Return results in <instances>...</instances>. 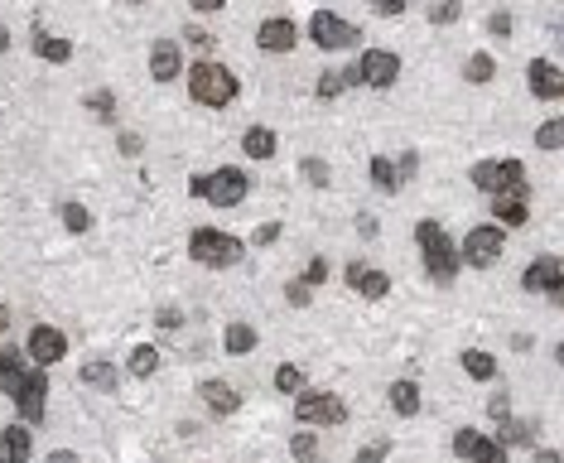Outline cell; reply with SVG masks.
Wrapping results in <instances>:
<instances>
[{"label":"cell","mask_w":564,"mask_h":463,"mask_svg":"<svg viewBox=\"0 0 564 463\" xmlns=\"http://www.w3.org/2000/svg\"><path fill=\"white\" fill-rule=\"evenodd\" d=\"M300 174H304L314 189H323V184H328V164H323V160H314V154H309V160H300Z\"/></svg>","instance_id":"32"},{"label":"cell","mask_w":564,"mask_h":463,"mask_svg":"<svg viewBox=\"0 0 564 463\" xmlns=\"http://www.w3.org/2000/svg\"><path fill=\"white\" fill-rule=\"evenodd\" d=\"M82 386H97V391H116V367L106 357H88L82 362Z\"/></svg>","instance_id":"19"},{"label":"cell","mask_w":564,"mask_h":463,"mask_svg":"<svg viewBox=\"0 0 564 463\" xmlns=\"http://www.w3.org/2000/svg\"><path fill=\"white\" fill-rule=\"evenodd\" d=\"M88 106H92V111H97V116H102V121H106V116H111V111H116V97H111V92H92V97H88Z\"/></svg>","instance_id":"38"},{"label":"cell","mask_w":564,"mask_h":463,"mask_svg":"<svg viewBox=\"0 0 564 463\" xmlns=\"http://www.w3.org/2000/svg\"><path fill=\"white\" fill-rule=\"evenodd\" d=\"M189 256L193 261H203V265H236L242 261V242L236 236H227V232H213V227H199L189 236Z\"/></svg>","instance_id":"4"},{"label":"cell","mask_w":564,"mask_h":463,"mask_svg":"<svg viewBox=\"0 0 564 463\" xmlns=\"http://www.w3.org/2000/svg\"><path fill=\"white\" fill-rule=\"evenodd\" d=\"M222 347H227L232 357H246L251 347H256V329H251V324H232L227 333H222Z\"/></svg>","instance_id":"21"},{"label":"cell","mask_w":564,"mask_h":463,"mask_svg":"<svg viewBox=\"0 0 564 463\" xmlns=\"http://www.w3.org/2000/svg\"><path fill=\"white\" fill-rule=\"evenodd\" d=\"M492 218H497L502 227H521V222L531 218L526 193H492Z\"/></svg>","instance_id":"17"},{"label":"cell","mask_w":564,"mask_h":463,"mask_svg":"<svg viewBox=\"0 0 564 463\" xmlns=\"http://www.w3.org/2000/svg\"><path fill=\"white\" fill-rule=\"evenodd\" d=\"M5 49H10V34H5V30H0V53H5Z\"/></svg>","instance_id":"53"},{"label":"cell","mask_w":564,"mask_h":463,"mask_svg":"<svg viewBox=\"0 0 564 463\" xmlns=\"http://www.w3.org/2000/svg\"><path fill=\"white\" fill-rule=\"evenodd\" d=\"M227 0H193V10H203V15H213V10H222Z\"/></svg>","instance_id":"49"},{"label":"cell","mask_w":564,"mask_h":463,"mask_svg":"<svg viewBox=\"0 0 564 463\" xmlns=\"http://www.w3.org/2000/svg\"><path fill=\"white\" fill-rule=\"evenodd\" d=\"M63 227L68 232H88L92 227V213L82 203H63Z\"/></svg>","instance_id":"30"},{"label":"cell","mask_w":564,"mask_h":463,"mask_svg":"<svg viewBox=\"0 0 564 463\" xmlns=\"http://www.w3.org/2000/svg\"><path fill=\"white\" fill-rule=\"evenodd\" d=\"M343 88H347L343 73H323V78H319V97H323V102H328V97H337Z\"/></svg>","instance_id":"37"},{"label":"cell","mask_w":564,"mask_h":463,"mask_svg":"<svg viewBox=\"0 0 564 463\" xmlns=\"http://www.w3.org/2000/svg\"><path fill=\"white\" fill-rule=\"evenodd\" d=\"M521 285H526L531 294H535V290H550V300L564 304V271H559V261H555V256H541L535 265H526Z\"/></svg>","instance_id":"11"},{"label":"cell","mask_w":564,"mask_h":463,"mask_svg":"<svg viewBox=\"0 0 564 463\" xmlns=\"http://www.w3.org/2000/svg\"><path fill=\"white\" fill-rule=\"evenodd\" d=\"M372 5L382 10V15H401V10H405V0H372Z\"/></svg>","instance_id":"47"},{"label":"cell","mask_w":564,"mask_h":463,"mask_svg":"<svg viewBox=\"0 0 564 463\" xmlns=\"http://www.w3.org/2000/svg\"><path fill=\"white\" fill-rule=\"evenodd\" d=\"M502 242H506V236H502V227H492V222H487V227H473L468 242H463V261L477 265V271H487V265L502 256Z\"/></svg>","instance_id":"7"},{"label":"cell","mask_w":564,"mask_h":463,"mask_svg":"<svg viewBox=\"0 0 564 463\" xmlns=\"http://www.w3.org/2000/svg\"><path fill=\"white\" fill-rule=\"evenodd\" d=\"M30 449H34V440H30V425H24V420L0 434V463H30Z\"/></svg>","instance_id":"16"},{"label":"cell","mask_w":564,"mask_h":463,"mask_svg":"<svg viewBox=\"0 0 564 463\" xmlns=\"http://www.w3.org/2000/svg\"><path fill=\"white\" fill-rule=\"evenodd\" d=\"M68 353V338L59 329H49V324H39V329H30V343H24V357L34 362V367H53Z\"/></svg>","instance_id":"8"},{"label":"cell","mask_w":564,"mask_h":463,"mask_svg":"<svg viewBox=\"0 0 564 463\" xmlns=\"http://www.w3.org/2000/svg\"><path fill=\"white\" fill-rule=\"evenodd\" d=\"M458 15H463L458 0H434V5H430V20H434V24H454Z\"/></svg>","instance_id":"31"},{"label":"cell","mask_w":564,"mask_h":463,"mask_svg":"<svg viewBox=\"0 0 564 463\" xmlns=\"http://www.w3.org/2000/svg\"><path fill=\"white\" fill-rule=\"evenodd\" d=\"M34 53H39V59H49V63H68V59H73V44H68V39H53V34H39Z\"/></svg>","instance_id":"22"},{"label":"cell","mask_w":564,"mask_h":463,"mask_svg":"<svg viewBox=\"0 0 564 463\" xmlns=\"http://www.w3.org/2000/svg\"><path fill=\"white\" fill-rule=\"evenodd\" d=\"M0 391L20 405L24 425H44V396H49V376L44 367H34L20 347H5L0 353Z\"/></svg>","instance_id":"1"},{"label":"cell","mask_w":564,"mask_h":463,"mask_svg":"<svg viewBox=\"0 0 564 463\" xmlns=\"http://www.w3.org/2000/svg\"><path fill=\"white\" fill-rule=\"evenodd\" d=\"M309 39H314V44L319 49H352V44H357V24H347V20H337L333 15V10H319V15L314 20H309Z\"/></svg>","instance_id":"6"},{"label":"cell","mask_w":564,"mask_h":463,"mask_svg":"<svg viewBox=\"0 0 564 463\" xmlns=\"http://www.w3.org/2000/svg\"><path fill=\"white\" fill-rule=\"evenodd\" d=\"M535 440V425H531V420H512V415H506L502 420V449H512V444H531Z\"/></svg>","instance_id":"23"},{"label":"cell","mask_w":564,"mask_h":463,"mask_svg":"<svg viewBox=\"0 0 564 463\" xmlns=\"http://www.w3.org/2000/svg\"><path fill=\"white\" fill-rule=\"evenodd\" d=\"M203 401H208V411H213V415H232L236 405H242V396H236L227 382H203Z\"/></svg>","instance_id":"18"},{"label":"cell","mask_w":564,"mask_h":463,"mask_svg":"<svg viewBox=\"0 0 564 463\" xmlns=\"http://www.w3.org/2000/svg\"><path fill=\"white\" fill-rule=\"evenodd\" d=\"M323 280H328V261L314 256V261H309V271H304V285H323Z\"/></svg>","instance_id":"39"},{"label":"cell","mask_w":564,"mask_h":463,"mask_svg":"<svg viewBox=\"0 0 564 463\" xmlns=\"http://www.w3.org/2000/svg\"><path fill=\"white\" fill-rule=\"evenodd\" d=\"M131 372L140 376V382L154 376V372H160V353H154V347H135V353H131Z\"/></svg>","instance_id":"28"},{"label":"cell","mask_w":564,"mask_h":463,"mask_svg":"<svg viewBox=\"0 0 564 463\" xmlns=\"http://www.w3.org/2000/svg\"><path fill=\"white\" fill-rule=\"evenodd\" d=\"M473 463H506V449L492 444V440H483V444L473 449Z\"/></svg>","instance_id":"35"},{"label":"cell","mask_w":564,"mask_h":463,"mask_svg":"<svg viewBox=\"0 0 564 463\" xmlns=\"http://www.w3.org/2000/svg\"><path fill=\"white\" fill-rule=\"evenodd\" d=\"M290 454L300 458V463H314V454H319V440H314V434H294V440H290Z\"/></svg>","instance_id":"33"},{"label":"cell","mask_w":564,"mask_h":463,"mask_svg":"<svg viewBox=\"0 0 564 463\" xmlns=\"http://www.w3.org/2000/svg\"><path fill=\"white\" fill-rule=\"evenodd\" d=\"M183 39H189V44L199 49V53H208V49H213V34H208V30H189Z\"/></svg>","instance_id":"44"},{"label":"cell","mask_w":564,"mask_h":463,"mask_svg":"<svg viewBox=\"0 0 564 463\" xmlns=\"http://www.w3.org/2000/svg\"><path fill=\"white\" fill-rule=\"evenodd\" d=\"M463 372H468L473 382H492V376H497V362L487 353H463Z\"/></svg>","instance_id":"25"},{"label":"cell","mask_w":564,"mask_h":463,"mask_svg":"<svg viewBox=\"0 0 564 463\" xmlns=\"http://www.w3.org/2000/svg\"><path fill=\"white\" fill-rule=\"evenodd\" d=\"M5 329H10V309L0 304V333H5Z\"/></svg>","instance_id":"52"},{"label":"cell","mask_w":564,"mask_h":463,"mask_svg":"<svg viewBox=\"0 0 564 463\" xmlns=\"http://www.w3.org/2000/svg\"><path fill=\"white\" fill-rule=\"evenodd\" d=\"M275 236H280V222H265V227H256V232H251V242H256V246H271Z\"/></svg>","instance_id":"42"},{"label":"cell","mask_w":564,"mask_h":463,"mask_svg":"<svg viewBox=\"0 0 564 463\" xmlns=\"http://www.w3.org/2000/svg\"><path fill=\"white\" fill-rule=\"evenodd\" d=\"M300 386H304V372L294 367V362H285V367H275V391H285V396H294Z\"/></svg>","instance_id":"29"},{"label":"cell","mask_w":564,"mask_h":463,"mask_svg":"<svg viewBox=\"0 0 564 463\" xmlns=\"http://www.w3.org/2000/svg\"><path fill=\"white\" fill-rule=\"evenodd\" d=\"M487 30L497 34V39H506V34H512V15H506V10H497V15L487 20Z\"/></svg>","instance_id":"43"},{"label":"cell","mask_w":564,"mask_h":463,"mask_svg":"<svg viewBox=\"0 0 564 463\" xmlns=\"http://www.w3.org/2000/svg\"><path fill=\"white\" fill-rule=\"evenodd\" d=\"M492 420H497V425L506 420V391H497V396H492Z\"/></svg>","instance_id":"48"},{"label":"cell","mask_w":564,"mask_h":463,"mask_svg":"<svg viewBox=\"0 0 564 463\" xmlns=\"http://www.w3.org/2000/svg\"><path fill=\"white\" fill-rule=\"evenodd\" d=\"M535 145H541V150H559V121H545L541 131H535Z\"/></svg>","instance_id":"36"},{"label":"cell","mask_w":564,"mask_h":463,"mask_svg":"<svg viewBox=\"0 0 564 463\" xmlns=\"http://www.w3.org/2000/svg\"><path fill=\"white\" fill-rule=\"evenodd\" d=\"M391 405H396V415H415L420 411V386L415 382H396V386H391Z\"/></svg>","instance_id":"24"},{"label":"cell","mask_w":564,"mask_h":463,"mask_svg":"<svg viewBox=\"0 0 564 463\" xmlns=\"http://www.w3.org/2000/svg\"><path fill=\"white\" fill-rule=\"evenodd\" d=\"M242 150L251 154V160H271V154H275V131H265V125H251V131L242 135Z\"/></svg>","instance_id":"20"},{"label":"cell","mask_w":564,"mask_h":463,"mask_svg":"<svg viewBox=\"0 0 564 463\" xmlns=\"http://www.w3.org/2000/svg\"><path fill=\"white\" fill-rule=\"evenodd\" d=\"M49 463H78V454H68V449H59V454H49Z\"/></svg>","instance_id":"50"},{"label":"cell","mask_w":564,"mask_h":463,"mask_svg":"<svg viewBox=\"0 0 564 463\" xmlns=\"http://www.w3.org/2000/svg\"><path fill=\"white\" fill-rule=\"evenodd\" d=\"M415 242H420V251H425V265H430V275L439 280V285H448V280L458 275V251H454V242H448V232L439 227V222H420L415 227Z\"/></svg>","instance_id":"2"},{"label":"cell","mask_w":564,"mask_h":463,"mask_svg":"<svg viewBox=\"0 0 564 463\" xmlns=\"http://www.w3.org/2000/svg\"><path fill=\"white\" fill-rule=\"evenodd\" d=\"M372 184L382 189V193H396V189H401V179H396V164L376 154V160H372Z\"/></svg>","instance_id":"27"},{"label":"cell","mask_w":564,"mask_h":463,"mask_svg":"<svg viewBox=\"0 0 564 463\" xmlns=\"http://www.w3.org/2000/svg\"><path fill=\"white\" fill-rule=\"evenodd\" d=\"M477 444H483V434H477V430H458V434H454V454H458V458H473Z\"/></svg>","instance_id":"34"},{"label":"cell","mask_w":564,"mask_h":463,"mask_svg":"<svg viewBox=\"0 0 564 463\" xmlns=\"http://www.w3.org/2000/svg\"><path fill=\"white\" fill-rule=\"evenodd\" d=\"M343 420H347V405L337 396H323V391L300 396V425H343Z\"/></svg>","instance_id":"10"},{"label":"cell","mask_w":564,"mask_h":463,"mask_svg":"<svg viewBox=\"0 0 564 463\" xmlns=\"http://www.w3.org/2000/svg\"><path fill=\"white\" fill-rule=\"evenodd\" d=\"M343 275H347V285L357 290V294H366V300H382V294L391 290V280L382 271H372V265H362V261H352Z\"/></svg>","instance_id":"14"},{"label":"cell","mask_w":564,"mask_h":463,"mask_svg":"<svg viewBox=\"0 0 564 463\" xmlns=\"http://www.w3.org/2000/svg\"><path fill=\"white\" fill-rule=\"evenodd\" d=\"M386 458V444H376V449H362L357 454V463H382Z\"/></svg>","instance_id":"46"},{"label":"cell","mask_w":564,"mask_h":463,"mask_svg":"<svg viewBox=\"0 0 564 463\" xmlns=\"http://www.w3.org/2000/svg\"><path fill=\"white\" fill-rule=\"evenodd\" d=\"M535 463H559V454H555V449H541V454H535Z\"/></svg>","instance_id":"51"},{"label":"cell","mask_w":564,"mask_h":463,"mask_svg":"<svg viewBox=\"0 0 564 463\" xmlns=\"http://www.w3.org/2000/svg\"><path fill=\"white\" fill-rule=\"evenodd\" d=\"M150 73H154V82H174L183 73V53H179L174 39H160V44L150 49Z\"/></svg>","instance_id":"13"},{"label":"cell","mask_w":564,"mask_h":463,"mask_svg":"<svg viewBox=\"0 0 564 463\" xmlns=\"http://www.w3.org/2000/svg\"><path fill=\"white\" fill-rule=\"evenodd\" d=\"M285 294H290V304H309V294H314V285H304V280H290V285H285Z\"/></svg>","instance_id":"40"},{"label":"cell","mask_w":564,"mask_h":463,"mask_svg":"<svg viewBox=\"0 0 564 463\" xmlns=\"http://www.w3.org/2000/svg\"><path fill=\"white\" fill-rule=\"evenodd\" d=\"M357 78L366 82V88H391V82L401 78V59L386 49H366L362 63H357Z\"/></svg>","instance_id":"9"},{"label":"cell","mask_w":564,"mask_h":463,"mask_svg":"<svg viewBox=\"0 0 564 463\" xmlns=\"http://www.w3.org/2000/svg\"><path fill=\"white\" fill-rule=\"evenodd\" d=\"M140 145H145V140H140L135 131H125V135H121V154H140Z\"/></svg>","instance_id":"45"},{"label":"cell","mask_w":564,"mask_h":463,"mask_svg":"<svg viewBox=\"0 0 564 463\" xmlns=\"http://www.w3.org/2000/svg\"><path fill=\"white\" fill-rule=\"evenodd\" d=\"M131 5H145V0H131Z\"/></svg>","instance_id":"54"},{"label":"cell","mask_w":564,"mask_h":463,"mask_svg":"<svg viewBox=\"0 0 564 463\" xmlns=\"http://www.w3.org/2000/svg\"><path fill=\"white\" fill-rule=\"evenodd\" d=\"M193 193H199V199H208V203H217V208H236L246 199V174L242 170H217V174H199L189 184Z\"/></svg>","instance_id":"5"},{"label":"cell","mask_w":564,"mask_h":463,"mask_svg":"<svg viewBox=\"0 0 564 463\" xmlns=\"http://www.w3.org/2000/svg\"><path fill=\"white\" fill-rule=\"evenodd\" d=\"M463 78H468V82H492V78H497V63H492V53H473V59L463 63Z\"/></svg>","instance_id":"26"},{"label":"cell","mask_w":564,"mask_h":463,"mask_svg":"<svg viewBox=\"0 0 564 463\" xmlns=\"http://www.w3.org/2000/svg\"><path fill=\"white\" fill-rule=\"evenodd\" d=\"M415 170H420L415 150H405V154H401V164H396V179H401V184H405V179H415Z\"/></svg>","instance_id":"41"},{"label":"cell","mask_w":564,"mask_h":463,"mask_svg":"<svg viewBox=\"0 0 564 463\" xmlns=\"http://www.w3.org/2000/svg\"><path fill=\"white\" fill-rule=\"evenodd\" d=\"M294 39H300V30H294L290 20H265L261 30H256V44H261L265 53H290Z\"/></svg>","instance_id":"15"},{"label":"cell","mask_w":564,"mask_h":463,"mask_svg":"<svg viewBox=\"0 0 564 463\" xmlns=\"http://www.w3.org/2000/svg\"><path fill=\"white\" fill-rule=\"evenodd\" d=\"M189 92H193V102H203V106H227V102H236V78L222 63L203 59V63L189 68Z\"/></svg>","instance_id":"3"},{"label":"cell","mask_w":564,"mask_h":463,"mask_svg":"<svg viewBox=\"0 0 564 463\" xmlns=\"http://www.w3.org/2000/svg\"><path fill=\"white\" fill-rule=\"evenodd\" d=\"M526 82H531L535 97H545V102H559V97H564V78H559V68L550 63V59H531Z\"/></svg>","instance_id":"12"}]
</instances>
